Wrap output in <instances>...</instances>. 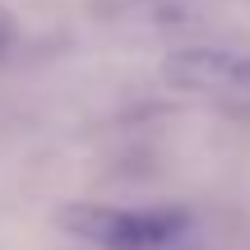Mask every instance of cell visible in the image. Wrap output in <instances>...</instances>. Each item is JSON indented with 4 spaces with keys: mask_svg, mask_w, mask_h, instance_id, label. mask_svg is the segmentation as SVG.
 <instances>
[{
    "mask_svg": "<svg viewBox=\"0 0 250 250\" xmlns=\"http://www.w3.org/2000/svg\"><path fill=\"white\" fill-rule=\"evenodd\" d=\"M61 227L98 250H171L186 241L190 218L181 208H107V204H70Z\"/></svg>",
    "mask_w": 250,
    "mask_h": 250,
    "instance_id": "1",
    "label": "cell"
},
{
    "mask_svg": "<svg viewBox=\"0 0 250 250\" xmlns=\"http://www.w3.org/2000/svg\"><path fill=\"white\" fill-rule=\"evenodd\" d=\"M167 79L190 93H208V98L250 107V51L190 46V51H176L167 61Z\"/></svg>",
    "mask_w": 250,
    "mask_h": 250,
    "instance_id": "2",
    "label": "cell"
},
{
    "mask_svg": "<svg viewBox=\"0 0 250 250\" xmlns=\"http://www.w3.org/2000/svg\"><path fill=\"white\" fill-rule=\"evenodd\" d=\"M9 42H14V23H9V14L0 9V56L9 51Z\"/></svg>",
    "mask_w": 250,
    "mask_h": 250,
    "instance_id": "3",
    "label": "cell"
}]
</instances>
